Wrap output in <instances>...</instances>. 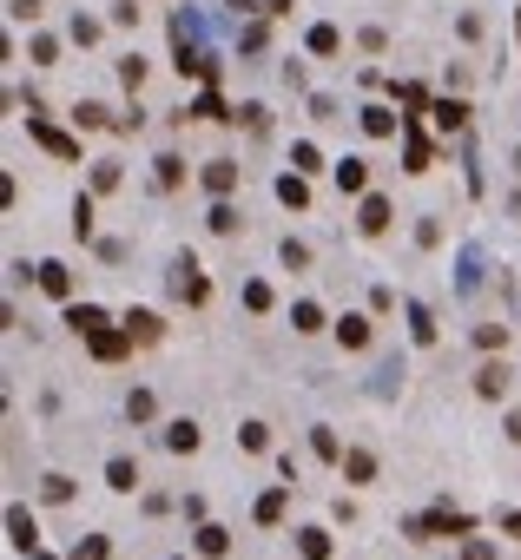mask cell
Instances as JSON below:
<instances>
[{"instance_id": "1", "label": "cell", "mask_w": 521, "mask_h": 560, "mask_svg": "<svg viewBox=\"0 0 521 560\" xmlns=\"http://www.w3.org/2000/svg\"><path fill=\"white\" fill-rule=\"evenodd\" d=\"M26 138H34L40 152H53V158H66V165H79V138H73V132H60V126H46V119H26Z\"/></svg>"}, {"instance_id": "2", "label": "cell", "mask_w": 521, "mask_h": 560, "mask_svg": "<svg viewBox=\"0 0 521 560\" xmlns=\"http://www.w3.org/2000/svg\"><path fill=\"white\" fill-rule=\"evenodd\" d=\"M172 297H179V303H205V297H211V284L199 277V264H191V258L172 264Z\"/></svg>"}, {"instance_id": "3", "label": "cell", "mask_w": 521, "mask_h": 560, "mask_svg": "<svg viewBox=\"0 0 521 560\" xmlns=\"http://www.w3.org/2000/svg\"><path fill=\"white\" fill-rule=\"evenodd\" d=\"M172 66L211 87V79H218V53H211V46H179V60H172Z\"/></svg>"}, {"instance_id": "4", "label": "cell", "mask_w": 521, "mask_h": 560, "mask_svg": "<svg viewBox=\"0 0 521 560\" xmlns=\"http://www.w3.org/2000/svg\"><path fill=\"white\" fill-rule=\"evenodd\" d=\"M429 165H435V146H429L416 126H409V132H403V172H429Z\"/></svg>"}, {"instance_id": "5", "label": "cell", "mask_w": 521, "mask_h": 560, "mask_svg": "<svg viewBox=\"0 0 521 560\" xmlns=\"http://www.w3.org/2000/svg\"><path fill=\"white\" fill-rule=\"evenodd\" d=\"M390 218H396V211H390V199H383V191H370V199H363V211H356V224H363L370 238H383V231H390Z\"/></svg>"}, {"instance_id": "6", "label": "cell", "mask_w": 521, "mask_h": 560, "mask_svg": "<svg viewBox=\"0 0 521 560\" xmlns=\"http://www.w3.org/2000/svg\"><path fill=\"white\" fill-rule=\"evenodd\" d=\"M87 343H93V356H99V362H119V356L132 350V336H126V330H113V323H106V330H93V336H87Z\"/></svg>"}, {"instance_id": "7", "label": "cell", "mask_w": 521, "mask_h": 560, "mask_svg": "<svg viewBox=\"0 0 521 560\" xmlns=\"http://www.w3.org/2000/svg\"><path fill=\"white\" fill-rule=\"evenodd\" d=\"M119 330L132 336V343H158V336H166V323H158L152 311H126V317H119Z\"/></svg>"}, {"instance_id": "8", "label": "cell", "mask_w": 521, "mask_h": 560, "mask_svg": "<svg viewBox=\"0 0 521 560\" xmlns=\"http://www.w3.org/2000/svg\"><path fill=\"white\" fill-rule=\"evenodd\" d=\"M7 541H14L20 554L40 547V527H34V514H26V508H7Z\"/></svg>"}, {"instance_id": "9", "label": "cell", "mask_w": 521, "mask_h": 560, "mask_svg": "<svg viewBox=\"0 0 521 560\" xmlns=\"http://www.w3.org/2000/svg\"><path fill=\"white\" fill-rule=\"evenodd\" d=\"M284 501H291V482L264 488V494H258V508H251V514H258V527H278V521H284Z\"/></svg>"}, {"instance_id": "10", "label": "cell", "mask_w": 521, "mask_h": 560, "mask_svg": "<svg viewBox=\"0 0 521 560\" xmlns=\"http://www.w3.org/2000/svg\"><path fill=\"white\" fill-rule=\"evenodd\" d=\"M191 541H199V554H205V560H218V554H231V527L199 521V535H191Z\"/></svg>"}, {"instance_id": "11", "label": "cell", "mask_w": 521, "mask_h": 560, "mask_svg": "<svg viewBox=\"0 0 521 560\" xmlns=\"http://www.w3.org/2000/svg\"><path fill=\"white\" fill-rule=\"evenodd\" d=\"M475 284H482V250H475V244H462V258H455V290L469 297Z\"/></svg>"}, {"instance_id": "12", "label": "cell", "mask_w": 521, "mask_h": 560, "mask_svg": "<svg viewBox=\"0 0 521 560\" xmlns=\"http://www.w3.org/2000/svg\"><path fill=\"white\" fill-rule=\"evenodd\" d=\"M40 290L60 297V303H73V270L66 264H40Z\"/></svg>"}, {"instance_id": "13", "label": "cell", "mask_w": 521, "mask_h": 560, "mask_svg": "<svg viewBox=\"0 0 521 560\" xmlns=\"http://www.w3.org/2000/svg\"><path fill=\"white\" fill-rule=\"evenodd\" d=\"M502 389H508V362H482V370H475V396H488V402H495Z\"/></svg>"}, {"instance_id": "14", "label": "cell", "mask_w": 521, "mask_h": 560, "mask_svg": "<svg viewBox=\"0 0 521 560\" xmlns=\"http://www.w3.org/2000/svg\"><path fill=\"white\" fill-rule=\"evenodd\" d=\"M429 119L443 126V132H462V126H469V106H462V99H435V106H429Z\"/></svg>"}, {"instance_id": "15", "label": "cell", "mask_w": 521, "mask_h": 560, "mask_svg": "<svg viewBox=\"0 0 521 560\" xmlns=\"http://www.w3.org/2000/svg\"><path fill=\"white\" fill-rule=\"evenodd\" d=\"M231 185H238V165H231V158H211V165H205V191H211V199H225Z\"/></svg>"}, {"instance_id": "16", "label": "cell", "mask_w": 521, "mask_h": 560, "mask_svg": "<svg viewBox=\"0 0 521 560\" xmlns=\"http://www.w3.org/2000/svg\"><path fill=\"white\" fill-rule=\"evenodd\" d=\"M185 112H191V119H211V126H218V119H231V106H225V99H218V87H205V93H199V99H191Z\"/></svg>"}, {"instance_id": "17", "label": "cell", "mask_w": 521, "mask_h": 560, "mask_svg": "<svg viewBox=\"0 0 521 560\" xmlns=\"http://www.w3.org/2000/svg\"><path fill=\"white\" fill-rule=\"evenodd\" d=\"M66 323L79 336H93V330H106V311H99V303H66Z\"/></svg>"}, {"instance_id": "18", "label": "cell", "mask_w": 521, "mask_h": 560, "mask_svg": "<svg viewBox=\"0 0 521 560\" xmlns=\"http://www.w3.org/2000/svg\"><path fill=\"white\" fill-rule=\"evenodd\" d=\"M106 482H113L119 494H132V488H139V462H126V455H113V462H106Z\"/></svg>"}, {"instance_id": "19", "label": "cell", "mask_w": 521, "mask_h": 560, "mask_svg": "<svg viewBox=\"0 0 521 560\" xmlns=\"http://www.w3.org/2000/svg\"><path fill=\"white\" fill-rule=\"evenodd\" d=\"M297 554H304V560H331V535H323V527H297Z\"/></svg>"}, {"instance_id": "20", "label": "cell", "mask_w": 521, "mask_h": 560, "mask_svg": "<svg viewBox=\"0 0 521 560\" xmlns=\"http://www.w3.org/2000/svg\"><path fill=\"white\" fill-rule=\"evenodd\" d=\"M278 199H284L291 211H304V205H311V185H304V172H284V178H278Z\"/></svg>"}, {"instance_id": "21", "label": "cell", "mask_w": 521, "mask_h": 560, "mask_svg": "<svg viewBox=\"0 0 521 560\" xmlns=\"http://www.w3.org/2000/svg\"><path fill=\"white\" fill-rule=\"evenodd\" d=\"M370 185V165L363 158H337V191H363Z\"/></svg>"}, {"instance_id": "22", "label": "cell", "mask_w": 521, "mask_h": 560, "mask_svg": "<svg viewBox=\"0 0 521 560\" xmlns=\"http://www.w3.org/2000/svg\"><path fill=\"white\" fill-rule=\"evenodd\" d=\"M337 46H343V34H337L331 20H317V26H311V53H317V60H331Z\"/></svg>"}, {"instance_id": "23", "label": "cell", "mask_w": 521, "mask_h": 560, "mask_svg": "<svg viewBox=\"0 0 521 560\" xmlns=\"http://www.w3.org/2000/svg\"><path fill=\"white\" fill-rule=\"evenodd\" d=\"M363 132H370V138H390V132H396V112H390V106H363Z\"/></svg>"}, {"instance_id": "24", "label": "cell", "mask_w": 521, "mask_h": 560, "mask_svg": "<svg viewBox=\"0 0 521 560\" xmlns=\"http://www.w3.org/2000/svg\"><path fill=\"white\" fill-rule=\"evenodd\" d=\"M291 330L297 336H317L323 330V311H317V303H291Z\"/></svg>"}, {"instance_id": "25", "label": "cell", "mask_w": 521, "mask_h": 560, "mask_svg": "<svg viewBox=\"0 0 521 560\" xmlns=\"http://www.w3.org/2000/svg\"><path fill=\"white\" fill-rule=\"evenodd\" d=\"M166 448H172V455H191V448H199V423H172L166 429Z\"/></svg>"}, {"instance_id": "26", "label": "cell", "mask_w": 521, "mask_h": 560, "mask_svg": "<svg viewBox=\"0 0 521 560\" xmlns=\"http://www.w3.org/2000/svg\"><path fill=\"white\" fill-rule=\"evenodd\" d=\"M343 474H350V482H370V474H376V455H370V448H350V455H343Z\"/></svg>"}, {"instance_id": "27", "label": "cell", "mask_w": 521, "mask_h": 560, "mask_svg": "<svg viewBox=\"0 0 521 560\" xmlns=\"http://www.w3.org/2000/svg\"><path fill=\"white\" fill-rule=\"evenodd\" d=\"M337 336H343V350H363V343H370V317H343Z\"/></svg>"}, {"instance_id": "28", "label": "cell", "mask_w": 521, "mask_h": 560, "mask_svg": "<svg viewBox=\"0 0 521 560\" xmlns=\"http://www.w3.org/2000/svg\"><path fill=\"white\" fill-rule=\"evenodd\" d=\"M244 311H251V317L271 311V284H264V277H251V284H244Z\"/></svg>"}, {"instance_id": "29", "label": "cell", "mask_w": 521, "mask_h": 560, "mask_svg": "<svg viewBox=\"0 0 521 560\" xmlns=\"http://www.w3.org/2000/svg\"><path fill=\"white\" fill-rule=\"evenodd\" d=\"M409 336H416V343H435V317L423 311V303H409Z\"/></svg>"}, {"instance_id": "30", "label": "cell", "mask_w": 521, "mask_h": 560, "mask_svg": "<svg viewBox=\"0 0 521 560\" xmlns=\"http://www.w3.org/2000/svg\"><path fill=\"white\" fill-rule=\"evenodd\" d=\"M93 191H119V158H93Z\"/></svg>"}, {"instance_id": "31", "label": "cell", "mask_w": 521, "mask_h": 560, "mask_svg": "<svg viewBox=\"0 0 521 560\" xmlns=\"http://www.w3.org/2000/svg\"><path fill=\"white\" fill-rule=\"evenodd\" d=\"M311 448L323 462H343V442H337V429H311Z\"/></svg>"}, {"instance_id": "32", "label": "cell", "mask_w": 521, "mask_h": 560, "mask_svg": "<svg viewBox=\"0 0 521 560\" xmlns=\"http://www.w3.org/2000/svg\"><path fill=\"white\" fill-rule=\"evenodd\" d=\"M73 231H79V244L93 238V199H87V191H79V199H73Z\"/></svg>"}, {"instance_id": "33", "label": "cell", "mask_w": 521, "mask_h": 560, "mask_svg": "<svg viewBox=\"0 0 521 560\" xmlns=\"http://www.w3.org/2000/svg\"><path fill=\"white\" fill-rule=\"evenodd\" d=\"M73 119H79V126H119V119H113V112H106L99 99H87V106H73Z\"/></svg>"}, {"instance_id": "34", "label": "cell", "mask_w": 521, "mask_h": 560, "mask_svg": "<svg viewBox=\"0 0 521 560\" xmlns=\"http://www.w3.org/2000/svg\"><path fill=\"white\" fill-rule=\"evenodd\" d=\"M317 165H323V158H317V146H304V138H297V146H291V172H304V178H311Z\"/></svg>"}, {"instance_id": "35", "label": "cell", "mask_w": 521, "mask_h": 560, "mask_svg": "<svg viewBox=\"0 0 521 560\" xmlns=\"http://www.w3.org/2000/svg\"><path fill=\"white\" fill-rule=\"evenodd\" d=\"M126 415H132V423H152V389H132V396H126Z\"/></svg>"}, {"instance_id": "36", "label": "cell", "mask_w": 521, "mask_h": 560, "mask_svg": "<svg viewBox=\"0 0 521 560\" xmlns=\"http://www.w3.org/2000/svg\"><path fill=\"white\" fill-rule=\"evenodd\" d=\"M205 224H211V231H218V238H225V231H238V211H231V205H225V199H218V205H211V218H205Z\"/></svg>"}, {"instance_id": "37", "label": "cell", "mask_w": 521, "mask_h": 560, "mask_svg": "<svg viewBox=\"0 0 521 560\" xmlns=\"http://www.w3.org/2000/svg\"><path fill=\"white\" fill-rule=\"evenodd\" d=\"M152 178H158V191H172V185L185 178V165H179V158L166 152V158H158V172H152Z\"/></svg>"}, {"instance_id": "38", "label": "cell", "mask_w": 521, "mask_h": 560, "mask_svg": "<svg viewBox=\"0 0 521 560\" xmlns=\"http://www.w3.org/2000/svg\"><path fill=\"white\" fill-rule=\"evenodd\" d=\"M106 554H113V547H106V535H87V541L73 547V560H106Z\"/></svg>"}, {"instance_id": "39", "label": "cell", "mask_w": 521, "mask_h": 560, "mask_svg": "<svg viewBox=\"0 0 521 560\" xmlns=\"http://www.w3.org/2000/svg\"><path fill=\"white\" fill-rule=\"evenodd\" d=\"M396 99H403V106H409V112H403V119H416V112H423V106H429V93H423V87H396Z\"/></svg>"}, {"instance_id": "40", "label": "cell", "mask_w": 521, "mask_h": 560, "mask_svg": "<svg viewBox=\"0 0 521 560\" xmlns=\"http://www.w3.org/2000/svg\"><path fill=\"white\" fill-rule=\"evenodd\" d=\"M238 442H244V448H271V429H264V423H244Z\"/></svg>"}, {"instance_id": "41", "label": "cell", "mask_w": 521, "mask_h": 560, "mask_svg": "<svg viewBox=\"0 0 521 560\" xmlns=\"http://www.w3.org/2000/svg\"><path fill=\"white\" fill-rule=\"evenodd\" d=\"M119 79H126V87H139V79H146V60H139V53H126V60H119Z\"/></svg>"}, {"instance_id": "42", "label": "cell", "mask_w": 521, "mask_h": 560, "mask_svg": "<svg viewBox=\"0 0 521 560\" xmlns=\"http://www.w3.org/2000/svg\"><path fill=\"white\" fill-rule=\"evenodd\" d=\"M284 264H291V270H304V264H311V244H297V238H284Z\"/></svg>"}, {"instance_id": "43", "label": "cell", "mask_w": 521, "mask_h": 560, "mask_svg": "<svg viewBox=\"0 0 521 560\" xmlns=\"http://www.w3.org/2000/svg\"><path fill=\"white\" fill-rule=\"evenodd\" d=\"M416 244H423V250H435V244H443V224L423 218V224H416Z\"/></svg>"}, {"instance_id": "44", "label": "cell", "mask_w": 521, "mask_h": 560, "mask_svg": "<svg viewBox=\"0 0 521 560\" xmlns=\"http://www.w3.org/2000/svg\"><path fill=\"white\" fill-rule=\"evenodd\" d=\"M40 494H46V501H66V494H73V482H66V474H46Z\"/></svg>"}, {"instance_id": "45", "label": "cell", "mask_w": 521, "mask_h": 560, "mask_svg": "<svg viewBox=\"0 0 521 560\" xmlns=\"http://www.w3.org/2000/svg\"><path fill=\"white\" fill-rule=\"evenodd\" d=\"M73 40L87 46V40H99V20H87V14H73Z\"/></svg>"}, {"instance_id": "46", "label": "cell", "mask_w": 521, "mask_h": 560, "mask_svg": "<svg viewBox=\"0 0 521 560\" xmlns=\"http://www.w3.org/2000/svg\"><path fill=\"white\" fill-rule=\"evenodd\" d=\"M34 60L53 66V60H60V40H46V34H40V40H34Z\"/></svg>"}, {"instance_id": "47", "label": "cell", "mask_w": 521, "mask_h": 560, "mask_svg": "<svg viewBox=\"0 0 521 560\" xmlns=\"http://www.w3.org/2000/svg\"><path fill=\"white\" fill-rule=\"evenodd\" d=\"M7 14H14V20H34V14H40V0H7Z\"/></svg>"}, {"instance_id": "48", "label": "cell", "mask_w": 521, "mask_h": 560, "mask_svg": "<svg viewBox=\"0 0 521 560\" xmlns=\"http://www.w3.org/2000/svg\"><path fill=\"white\" fill-rule=\"evenodd\" d=\"M462 560H495V547H488V541H469V547H462Z\"/></svg>"}, {"instance_id": "49", "label": "cell", "mask_w": 521, "mask_h": 560, "mask_svg": "<svg viewBox=\"0 0 521 560\" xmlns=\"http://www.w3.org/2000/svg\"><path fill=\"white\" fill-rule=\"evenodd\" d=\"M258 14H291V0H258Z\"/></svg>"}, {"instance_id": "50", "label": "cell", "mask_w": 521, "mask_h": 560, "mask_svg": "<svg viewBox=\"0 0 521 560\" xmlns=\"http://www.w3.org/2000/svg\"><path fill=\"white\" fill-rule=\"evenodd\" d=\"M225 7H231V14H251V7H258V0H225Z\"/></svg>"}, {"instance_id": "51", "label": "cell", "mask_w": 521, "mask_h": 560, "mask_svg": "<svg viewBox=\"0 0 521 560\" xmlns=\"http://www.w3.org/2000/svg\"><path fill=\"white\" fill-rule=\"evenodd\" d=\"M26 560H53V554H40V547H34V554H26Z\"/></svg>"}, {"instance_id": "52", "label": "cell", "mask_w": 521, "mask_h": 560, "mask_svg": "<svg viewBox=\"0 0 521 560\" xmlns=\"http://www.w3.org/2000/svg\"><path fill=\"white\" fill-rule=\"evenodd\" d=\"M172 560H185V554H172Z\"/></svg>"}]
</instances>
